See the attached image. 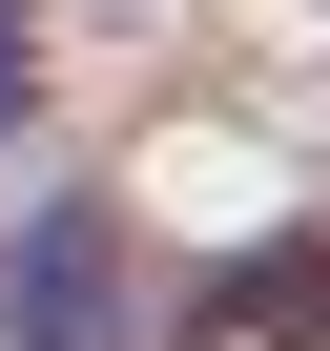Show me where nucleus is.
I'll use <instances>...</instances> for the list:
<instances>
[{
	"instance_id": "f03ea898",
	"label": "nucleus",
	"mask_w": 330,
	"mask_h": 351,
	"mask_svg": "<svg viewBox=\"0 0 330 351\" xmlns=\"http://www.w3.org/2000/svg\"><path fill=\"white\" fill-rule=\"evenodd\" d=\"M21 330H42V351H124V310H103V228H42V248H21Z\"/></svg>"
},
{
	"instance_id": "f257e3e1",
	"label": "nucleus",
	"mask_w": 330,
	"mask_h": 351,
	"mask_svg": "<svg viewBox=\"0 0 330 351\" xmlns=\"http://www.w3.org/2000/svg\"><path fill=\"white\" fill-rule=\"evenodd\" d=\"M186 351H330V248H248V269L186 310Z\"/></svg>"
}]
</instances>
